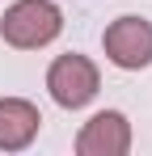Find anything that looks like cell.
Returning a JSON list of instances; mask_svg holds the SVG:
<instances>
[{"instance_id":"5b68a950","label":"cell","mask_w":152,"mask_h":156,"mask_svg":"<svg viewBox=\"0 0 152 156\" xmlns=\"http://www.w3.org/2000/svg\"><path fill=\"white\" fill-rule=\"evenodd\" d=\"M38 127H42L38 105L21 101V97H4L0 101V148L4 152H21L25 144L38 135Z\"/></svg>"},{"instance_id":"3957f363","label":"cell","mask_w":152,"mask_h":156,"mask_svg":"<svg viewBox=\"0 0 152 156\" xmlns=\"http://www.w3.org/2000/svg\"><path fill=\"white\" fill-rule=\"evenodd\" d=\"M106 59L114 68H127V72H139L152 63V21L144 17H118L106 30Z\"/></svg>"},{"instance_id":"7a4b0ae2","label":"cell","mask_w":152,"mask_h":156,"mask_svg":"<svg viewBox=\"0 0 152 156\" xmlns=\"http://www.w3.org/2000/svg\"><path fill=\"white\" fill-rule=\"evenodd\" d=\"M97 68H93V59H85V55H59L55 63H51L47 72V89L51 97L63 105V110H80V105H89L97 97Z\"/></svg>"},{"instance_id":"277c9868","label":"cell","mask_w":152,"mask_h":156,"mask_svg":"<svg viewBox=\"0 0 152 156\" xmlns=\"http://www.w3.org/2000/svg\"><path fill=\"white\" fill-rule=\"evenodd\" d=\"M131 148V127L118 110H101L93 114L80 135H76V152L80 156H123Z\"/></svg>"},{"instance_id":"6da1fadb","label":"cell","mask_w":152,"mask_h":156,"mask_svg":"<svg viewBox=\"0 0 152 156\" xmlns=\"http://www.w3.org/2000/svg\"><path fill=\"white\" fill-rule=\"evenodd\" d=\"M63 30V13L51 0H17L4 17H0V34L9 47L17 51H38Z\"/></svg>"}]
</instances>
